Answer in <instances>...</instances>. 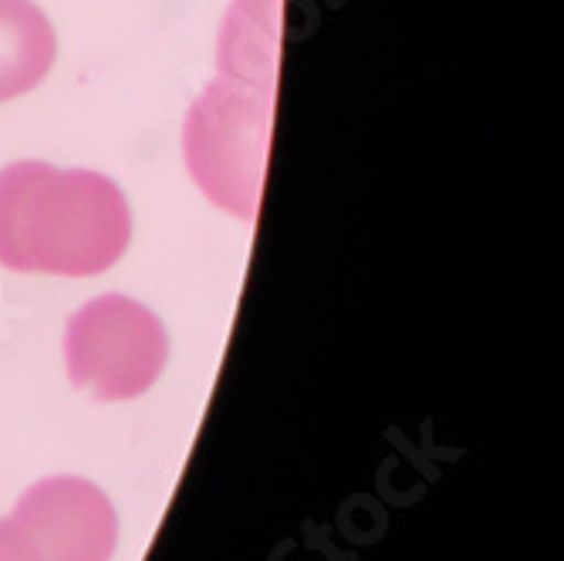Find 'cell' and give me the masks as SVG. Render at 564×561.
Wrapping results in <instances>:
<instances>
[{
  "label": "cell",
  "instance_id": "6da1fadb",
  "mask_svg": "<svg viewBox=\"0 0 564 561\" xmlns=\"http://www.w3.org/2000/svg\"><path fill=\"white\" fill-rule=\"evenodd\" d=\"M278 78V21L230 11L220 34V78L203 91L183 126V152L196 186L220 211L258 220Z\"/></svg>",
  "mask_w": 564,
  "mask_h": 561
},
{
  "label": "cell",
  "instance_id": "7a4b0ae2",
  "mask_svg": "<svg viewBox=\"0 0 564 561\" xmlns=\"http://www.w3.org/2000/svg\"><path fill=\"white\" fill-rule=\"evenodd\" d=\"M132 217L119 183L91 170L11 163L0 170V265L88 278L129 247Z\"/></svg>",
  "mask_w": 564,
  "mask_h": 561
},
{
  "label": "cell",
  "instance_id": "3957f363",
  "mask_svg": "<svg viewBox=\"0 0 564 561\" xmlns=\"http://www.w3.org/2000/svg\"><path fill=\"white\" fill-rule=\"evenodd\" d=\"M170 359V335L145 304L126 294H101L72 315L65 363L72 382L101 399H135L160 379Z\"/></svg>",
  "mask_w": 564,
  "mask_h": 561
},
{
  "label": "cell",
  "instance_id": "277c9868",
  "mask_svg": "<svg viewBox=\"0 0 564 561\" xmlns=\"http://www.w3.org/2000/svg\"><path fill=\"white\" fill-rule=\"evenodd\" d=\"M11 525L41 561H112L119 518L112 500L85 477H44L14 504Z\"/></svg>",
  "mask_w": 564,
  "mask_h": 561
},
{
  "label": "cell",
  "instance_id": "5b68a950",
  "mask_svg": "<svg viewBox=\"0 0 564 561\" xmlns=\"http://www.w3.org/2000/svg\"><path fill=\"white\" fill-rule=\"evenodd\" d=\"M58 41L31 0H0V101L31 91L55 65Z\"/></svg>",
  "mask_w": 564,
  "mask_h": 561
},
{
  "label": "cell",
  "instance_id": "8992f818",
  "mask_svg": "<svg viewBox=\"0 0 564 561\" xmlns=\"http://www.w3.org/2000/svg\"><path fill=\"white\" fill-rule=\"evenodd\" d=\"M0 561H41V554L11 525V518H0Z\"/></svg>",
  "mask_w": 564,
  "mask_h": 561
}]
</instances>
